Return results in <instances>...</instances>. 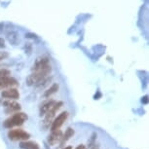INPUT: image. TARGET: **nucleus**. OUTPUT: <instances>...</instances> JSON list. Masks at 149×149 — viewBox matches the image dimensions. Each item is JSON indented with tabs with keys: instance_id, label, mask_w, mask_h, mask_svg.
Wrapping results in <instances>:
<instances>
[{
	"instance_id": "3",
	"label": "nucleus",
	"mask_w": 149,
	"mask_h": 149,
	"mask_svg": "<svg viewBox=\"0 0 149 149\" xmlns=\"http://www.w3.org/2000/svg\"><path fill=\"white\" fill-rule=\"evenodd\" d=\"M8 137L11 140H26L30 137V134L22 130H11L8 133Z\"/></svg>"
},
{
	"instance_id": "14",
	"label": "nucleus",
	"mask_w": 149,
	"mask_h": 149,
	"mask_svg": "<svg viewBox=\"0 0 149 149\" xmlns=\"http://www.w3.org/2000/svg\"><path fill=\"white\" fill-rule=\"evenodd\" d=\"M91 149H100V147H98V145H95V146H93Z\"/></svg>"
},
{
	"instance_id": "6",
	"label": "nucleus",
	"mask_w": 149,
	"mask_h": 149,
	"mask_svg": "<svg viewBox=\"0 0 149 149\" xmlns=\"http://www.w3.org/2000/svg\"><path fill=\"white\" fill-rule=\"evenodd\" d=\"M1 95L4 98H8V100H17L19 97V91L15 88H10L7 90H4L1 93Z\"/></svg>"
},
{
	"instance_id": "11",
	"label": "nucleus",
	"mask_w": 149,
	"mask_h": 149,
	"mask_svg": "<svg viewBox=\"0 0 149 149\" xmlns=\"http://www.w3.org/2000/svg\"><path fill=\"white\" fill-rule=\"evenodd\" d=\"M58 91V84H53V85L50 87L49 89L47 90V91H45L44 93V97H50L52 95L56 94Z\"/></svg>"
},
{
	"instance_id": "13",
	"label": "nucleus",
	"mask_w": 149,
	"mask_h": 149,
	"mask_svg": "<svg viewBox=\"0 0 149 149\" xmlns=\"http://www.w3.org/2000/svg\"><path fill=\"white\" fill-rule=\"evenodd\" d=\"M0 46H4V40L0 38Z\"/></svg>"
},
{
	"instance_id": "10",
	"label": "nucleus",
	"mask_w": 149,
	"mask_h": 149,
	"mask_svg": "<svg viewBox=\"0 0 149 149\" xmlns=\"http://www.w3.org/2000/svg\"><path fill=\"white\" fill-rule=\"evenodd\" d=\"M74 136V130L71 128H68L65 132V134H63V136L61 137V145H64V143L66 141H68V140L71 139V137Z\"/></svg>"
},
{
	"instance_id": "5",
	"label": "nucleus",
	"mask_w": 149,
	"mask_h": 149,
	"mask_svg": "<svg viewBox=\"0 0 149 149\" xmlns=\"http://www.w3.org/2000/svg\"><path fill=\"white\" fill-rule=\"evenodd\" d=\"M63 137V133L60 130L57 131H52L51 134L48 137V142L50 145H56L58 142H60Z\"/></svg>"
},
{
	"instance_id": "7",
	"label": "nucleus",
	"mask_w": 149,
	"mask_h": 149,
	"mask_svg": "<svg viewBox=\"0 0 149 149\" xmlns=\"http://www.w3.org/2000/svg\"><path fill=\"white\" fill-rule=\"evenodd\" d=\"M3 104L6 106V110L5 111H6V113L8 114L14 113V112H17L21 109V105L15 102H10V100H8V102H4Z\"/></svg>"
},
{
	"instance_id": "8",
	"label": "nucleus",
	"mask_w": 149,
	"mask_h": 149,
	"mask_svg": "<svg viewBox=\"0 0 149 149\" xmlns=\"http://www.w3.org/2000/svg\"><path fill=\"white\" fill-rule=\"evenodd\" d=\"M56 103L55 100H48V102H45L44 103H42L40 106V115H45L47 112H49L51 109L53 108V106Z\"/></svg>"
},
{
	"instance_id": "4",
	"label": "nucleus",
	"mask_w": 149,
	"mask_h": 149,
	"mask_svg": "<svg viewBox=\"0 0 149 149\" xmlns=\"http://www.w3.org/2000/svg\"><path fill=\"white\" fill-rule=\"evenodd\" d=\"M67 116H68L67 112H61V113L54 120V122H52L51 130L52 131L60 130V128L63 125V123L65 122V120L67 119Z\"/></svg>"
},
{
	"instance_id": "15",
	"label": "nucleus",
	"mask_w": 149,
	"mask_h": 149,
	"mask_svg": "<svg viewBox=\"0 0 149 149\" xmlns=\"http://www.w3.org/2000/svg\"><path fill=\"white\" fill-rule=\"evenodd\" d=\"M63 149H72V147H71V146H67V147L63 148Z\"/></svg>"
},
{
	"instance_id": "1",
	"label": "nucleus",
	"mask_w": 149,
	"mask_h": 149,
	"mask_svg": "<svg viewBox=\"0 0 149 149\" xmlns=\"http://www.w3.org/2000/svg\"><path fill=\"white\" fill-rule=\"evenodd\" d=\"M52 67L49 63L39 68L33 69L32 73L26 78V84L29 86L32 85H40L44 80H46L48 75L51 73Z\"/></svg>"
},
{
	"instance_id": "12",
	"label": "nucleus",
	"mask_w": 149,
	"mask_h": 149,
	"mask_svg": "<svg viewBox=\"0 0 149 149\" xmlns=\"http://www.w3.org/2000/svg\"><path fill=\"white\" fill-rule=\"evenodd\" d=\"M75 149H85V146H84V145H82V144H81V145H78V146H77V147H76V148H75Z\"/></svg>"
},
{
	"instance_id": "9",
	"label": "nucleus",
	"mask_w": 149,
	"mask_h": 149,
	"mask_svg": "<svg viewBox=\"0 0 149 149\" xmlns=\"http://www.w3.org/2000/svg\"><path fill=\"white\" fill-rule=\"evenodd\" d=\"M19 147L22 149H40L39 145L34 141H22L19 143Z\"/></svg>"
},
{
	"instance_id": "2",
	"label": "nucleus",
	"mask_w": 149,
	"mask_h": 149,
	"mask_svg": "<svg viewBox=\"0 0 149 149\" xmlns=\"http://www.w3.org/2000/svg\"><path fill=\"white\" fill-rule=\"evenodd\" d=\"M26 120H27V115L22 112H18V113L14 114L12 117L5 120L3 122V126L7 129H11L15 126H19L24 124Z\"/></svg>"
}]
</instances>
